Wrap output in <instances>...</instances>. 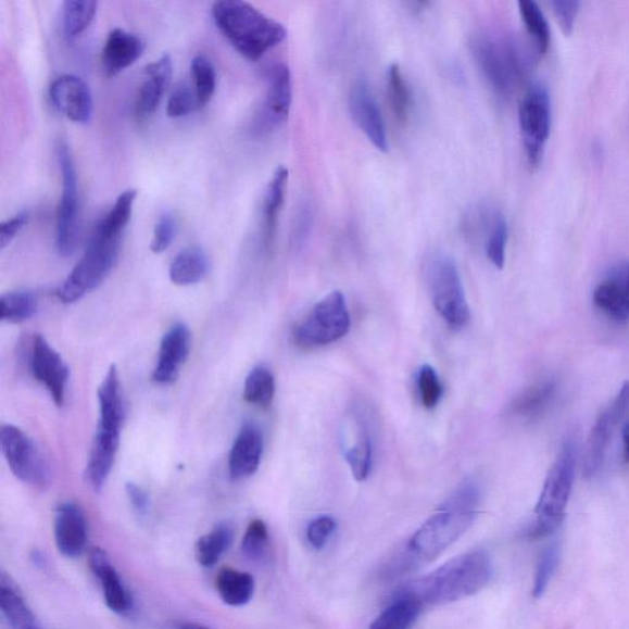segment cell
Here are the masks:
<instances>
[{
	"label": "cell",
	"mask_w": 629,
	"mask_h": 629,
	"mask_svg": "<svg viewBox=\"0 0 629 629\" xmlns=\"http://www.w3.org/2000/svg\"><path fill=\"white\" fill-rule=\"evenodd\" d=\"M481 487L475 480H465L439 506L438 512L412 534L405 546L389 561L385 578L407 575L438 558L473 527L481 503Z\"/></svg>",
	"instance_id": "6da1fadb"
},
{
	"label": "cell",
	"mask_w": 629,
	"mask_h": 629,
	"mask_svg": "<svg viewBox=\"0 0 629 629\" xmlns=\"http://www.w3.org/2000/svg\"><path fill=\"white\" fill-rule=\"evenodd\" d=\"M137 191L122 192L111 211L93 228L86 251L58 290L64 304L78 302L103 284L114 269L127 225L133 217Z\"/></svg>",
	"instance_id": "7a4b0ae2"
},
{
	"label": "cell",
	"mask_w": 629,
	"mask_h": 629,
	"mask_svg": "<svg viewBox=\"0 0 629 629\" xmlns=\"http://www.w3.org/2000/svg\"><path fill=\"white\" fill-rule=\"evenodd\" d=\"M492 561L482 550L463 553L430 575L400 587L426 606L446 605L473 596L490 583Z\"/></svg>",
	"instance_id": "3957f363"
},
{
	"label": "cell",
	"mask_w": 629,
	"mask_h": 629,
	"mask_svg": "<svg viewBox=\"0 0 629 629\" xmlns=\"http://www.w3.org/2000/svg\"><path fill=\"white\" fill-rule=\"evenodd\" d=\"M212 15L225 39L250 61H259L287 37L284 24L240 0L214 3Z\"/></svg>",
	"instance_id": "277c9868"
},
{
	"label": "cell",
	"mask_w": 629,
	"mask_h": 629,
	"mask_svg": "<svg viewBox=\"0 0 629 629\" xmlns=\"http://www.w3.org/2000/svg\"><path fill=\"white\" fill-rule=\"evenodd\" d=\"M474 59L498 96L510 97L529 61L520 46L490 34H478L471 41Z\"/></svg>",
	"instance_id": "5b68a950"
},
{
	"label": "cell",
	"mask_w": 629,
	"mask_h": 629,
	"mask_svg": "<svg viewBox=\"0 0 629 629\" xmlns=\"http://www.w3.org/2000/svg\"><path fill=\"white\" fill-rule=\"evenodd\" d=\"M426 275L437 313L450 328L455 331L463 330L471 320V312L455 261L437 253L429 259Z\"/></svg>",
	"instance_id": "8992f818"
},
{
	"label": "cell",
	"mask_w": 629,
	"mask_h": 629,
	"mask_svg": "<svg viewBox=\"0 0 629 629\" xmlns=\"http://www.w3.org/2000/svg\"><path fill=\"white\" fill-rule=\"evenodd\" d=\"M351 316L340 290L326 295L293 330V341L304 350L318 349L349 334Z\"/></svg>",
	"instance_id": "52a82bcc"
},
{
	"label": "cell",
	"mask_w": 629,
	"mask_h": 629,
	"mask_svg": "<svg viewBox=\"0 0 629 629\" xmlns=\"http://www.w3.org/2000/svg\"><path fill=\"white\" fill-rule=\"evenodd\" d=\"M577 460V443L570 437L562 444L556 462L544 480L537 508H534L537 519L559 524L565 520L573 485L576 480Z\"/></svg>",
	"instance_id": "ba28073f"
},
{
	"label": "cell",
	"mask_w": 629,
	"mask_h": 629,
	"mask_svg": "<svg viewBox=\"0 0 629 629\" xmlns=\"http://www.w3.org/2000/svg\"><path fill=\"white\" fill-rule=\"evenodd\" d=\"M519 124L525 153L533 166L540 164L551 129L550 93L542 83L525 91L519 105Z\"/></svg>",
	"instance_id": "9c48e42d"
},
{
	"label": "cell",
	"mask_w": 629,
	"mask_h": 629,
	"mask_svg": "<svg viewBox=\"0 0 629 629\" xmlns=\"http://www.w3.org/2000/svg\"><path fill=\"white\" fill-rule=\"evenodd\" d=\"M0 449L11 471L27 485L46 488L51 480L49 465L34 441L12 425L0 429Z\"/></svg>",
	"instance_id": "30bf717a"
},
{
	"label": "cell",
	"mask_w": 629,
	"mask_h": 629,
	"mask_svg": "<svg viewBox=\"0 0 629 629\" xmlns=\"http://www.w3.org/2000/svg\"><path fill=\"white\" fill-rule=\"evenodd\" d=\"M59 164L62 174V199L59 205L55 246L63 257H68L78 241V177L67 143L59 144Z\"/></svg>",
	"instance_id": "8fae6325"
},
{
	"label": "cell",
	"mask_w": 629,
	"mask_h": 629,
	"mask_svg": "<svg viewBox=\"0 0 629 629\" xmlns=\"http://www.w3.org/2000/svg\"><path fill=\"white\" fill-rule=\"evenodd\" d=\"M628 411L629 381H625L615 401L600 413L593 428H591L584 454L583 473L587 478L595 476L603 466L614 431Z\"/></svg>",
	"instance_id": "7c38bea8"
},
{
	"label": "cell",
	"mask_w": 629,
	"mask_h": 629,
	"mask_svg": "<svg viewBox=\"0 0 629 629\" xmlns=\"http://www.w3.org/2000/svg\"><path fill=\"white\" fill-rule=\"evenodd\" d=\"M32 372L35 379L50 392L55 405L61 407L70 381V368L62 355L41 335L34 338Z\"/></svg>",
	"instance_id": "4fadbf2b"
},
{
	"label": "cell",
	"mask_w": 629,
	"mask_h": 629,
	"mask_svg": "<svg viewBox=\"0 0 629 629\" xmlns=\"http://www.w3.org/2000/svg\"><path fill=\"white\" fill-rule=\"evenodd\" d=\"M350 111L355 125L370 140L375 148L387 153L389 140L387 127L379 103L375 99L368 80L358 78L353 83L350 92Z\"/></svg>",
	"instance_id": "5bb4252c"
},
{
	"label": "cell",
	"mask_w": 629,
	"mask_h": 629,
	"mask_svg": "<svg viewBox=\"0 0 629 629\" xmlns=\"http://www.w3.org/2000/svg\"><path fill=\"white\" fill-rule=\"evenodd\" d=\"M593 302L609 320L629 323V261L617 262L595 287Z\"/></svg>",
	"instance_id": "9a60e30c"
},
{
	"label": "cell",
	"mask_w": 629,
	"mask_h": 629,
	"mask_svg": "<svg viewBox=\"0 0 629 629\" xmlns=\"http://www.w3.org/2000/svg\"><path fill=\"white\" fill-rule=\"evenodd\" d=\"M50 99L55 110L77 124H88L93 102L88 84L78 75L63 74L51 84Z\"/></svg>",
	"instance_id": "2e32d148"
},
{
	"label": "cell",
	"mask_w": 629,
	"mask_h": 629,
	"mask_svg": "<svg viewBox=\"0 0 629 629\" xmlns=\"http://www.w3.org/2000/svg\"><path fill=\"white\" fill-rule=\"evenodd\" d=\"M55 548L65 558H78L87 549L88 524L80 506L71 502L62 503L54 512Z\"/></svg>",
	"instance_id": "e0dca14e"
},
{
	"label": "cell",
	"mask_w": 629,
	"mask_h": 629,
	"mask_svg": "<svg viewBox=\"0 0 629 629\" xmlns=\"http://www.w3.org/2000/svg\"><path fill=\"white\" fill-rule=\"evenodd\" d=\"M191 332L185 324H176L163 337L159 350L153 380L159 385H172L180 374L181 366L189 356Z\"/></svg>",
	"instance_id": "ac0fdd59"
},
{
	"label": "cell",
	"mask_w": 629,
	"mask_h": 629,
	"mask_svg": "<svg viewBox=\"0 0 629 629\" xmlns=\"http://www.w3.org/2000/svg\"><path fill=\"white\" fill-rule=\"evenodd\" d=\"M89 567L100 581L103 600L112 613L126 615L133 609L134 600L130 596L117 569L112 565L105 550L92 548L89 551Z\"/></svg>",
	"instance_id": "d6986e66"
},
{
	"label": "cell",
	"mask_w": 629,
	"mask_h": 629,
	"mask_svg": "<svg viewBox=\"0 0 629 629\" xmlns=\"http://www.w3.org/2000/svg\"><path fill=\"white\" fill-rule=\"evenodd\" d=\"M342 452L355 481H365L372 473L373 445L369 431L358 417H351L343 426Z\"/></svg>",
	"instance_id": "ffe728a7"
},
{
	"label": "cell",
	"mask_w": 629,
	"mask_h": 629,
	"mask_svg": "<svg viewBox=\"0 0 629 629\" xmlns=\"http://www.w3.org/2000/svg\"><path fill=\"white\" fill-rule=\"evenodd\" d=\"M292 72L287 64L278 63L269 72L264 117H262L265 128L272 129L285 124L292 106Z\"/></svg>",
	"instance_id": "44dd1931"
},
{
	"label": "cell",
	"mask_w": 629,
	"mask_h": 629,
	"mask_svg": "<svg viewBox=\"0 0 629 629\" xmlns=\"http://www.w3.org/2000/svg\"><path fill=\"white\" fill-rule=\"evenodd\" d=\"M264 454V438L256 426L246 425L239 431L230 450L229 475L240 481L255 474Z\"/></svg>",
	"instance_id": "7402d4cb"
},
{
	"label": "cell",
	"mask_w": 629,
	"mask_h": 629,
	"mask_svg": "<svg viewBox=\"0 0 629 629\" xmlns=\"http://www.w3.org/2000/svg\"><path fill=\"white\" fill-rule=\"evenodd\" d=\"M121 430L98 427L87 465V481L93 491L100 492L114 467L119 445Z\"/></svg>",
	"instance_id": "603a6c76"
},
{
	"label": "cell",
	"mask_w": 629,
	"mask_h": 629,
	"mask_svg": "<svg viewBox=\"0 0 629 629\" xmlns=\"http://www.w3.org/2000/svg\"><path fill=\"white\" fill-rule=\"evenodd\" d=\"M174 73V63L171 54H163L161 59L146 67V79L139 89L136 112L139 118L153 115L168 86Z\"/></svg>",
	"instance_id": "cb8c5ba5"
},
{
	"label": "cell",
	"mask_w": 629,
	"mask_h": 629,
	"mask_svg": "<svg viewBox=\"0 0 629 629\" xmlns=\"http://www.w3.org/2000/svg\"><path fill=\"white\" fill-rule=\"evenodd\" d=\"M146 45L140 37L124 29H115L108 36L102 51V67L108 77H115L143 54Z\"/></svg>",
	"instance_id": "d4e9b609"
},
{
	"label": "cell",
	"mask_w": 629,
	"mask_h": 629,
	"mask_svg": "<svg viewBox=\"0 0 629 629\" xmlns=\"http://www.w3.org/2000/svg\"><path fill=\"white\" fill-rule=\"evenodd\" d=\"M424 608L418 597L399 588L369 629H411Z\"/></svg>",
	"instance_id": "484cf974"
},
{
	"label": "cell",
	"mask_w": 629,
	"mask_h": 629,
	"mask_svg": "<svg viewBox=\"0 0 629 629\" xmlns=\"http://www.w3.org/2000/svg\"><path fill=\"white\" fill-rule=\"evenodd\" d=\"M0 609L12 629H34L39 626L21 588L5 570L0 571Z\"/></svg>",
	"instance_id": "4316f807"
},
{
	"label": "cell",
	"mask_w": 629,
	"mask_h": 629,
	"mask_svg": "<svg viewBox=\"0 0 629 629\" xmlns=\"http://www.w3.org/2000/svg\"><path fill=\"white\" fill-rule=\"evenodd\" d=\"M100 420L99 427L122 430L126 417L124 393H122L118 372L111 365L105 379L98 390Z\"/></svg>",
	"instance_id": "83f0119b"
},
{
	"label": "cell",
	"mask_w": 629,
	"mask_h": 629,
	"mask_svg": "<svg viewBox=\"0 0 629 629\" xmlns=\"http://www.w3.org/2000/svg\"><path fill=\"white\" fill-rule=\"evenodd\" d=\"M558 385L555 380H546L533 385V387L523 391L518 398L512 402L511 413L514 417L521 419L540 418L552 406L556 400Z\"/></svg>",
	"instance_id": "f1b7e54d"
},
{
	"label": "cell",
	"mask_w": 629,
	"mask_h": 629,
	"mask_svg": "<svg viewBox=\"0 0 629 629\" xmlns=\"http://www.w3.org/2000/svg\"><path fill=\"white\" fill-rule=\"evenodd\" d=\"M289 172L279 166L272 177L264 202V243L267 250L275 243L279 213L286 201Z\"/></svg>",
	"instance_id": "f546056e"
},
{
	"label": "cell",
	"mask_w": 629,
	"mask_h": 629,
	"mask_svg": "<svg viewBox=\"0 0 629 629\" xmlns=\"http://www.w3.org/2000/svg\"><path fill=\"white\" fill-rule=\"evenodd\" d=\"M215 589L225 605L241 607L255 594V579L250 573L223 568L215 578Z\"/></svg>",
	"instance_id": "4dcf8cb0"
},
{
	"label": "cell",
	"mask_w": 629,
	"mask_h": 629,
	"mask_svg": "<svg viewBox=\"0 0 629 629\" xmlns=\"http://www.w3.org/2000/svg\"><path fill=\"white\" fill-rule=\"evenodd\" d=\"M210 262L205 252L199 247L183 250L172 262L171 279L176 286H192L209 274Z\"/></svg>",
	"instance_id": "1f68e13d"
},
{
	"label": "cell",
	"mask_w": 629,
	"mask_h": 629,
	"mask_svg": "<svg viewBox=\"0 0 629 629\" xmlns=\"http://www.w3.org/2000/svg\"><path fill=\"white\" fill-rule=\"evenodd\" d=\"M235 531L229 523L218 524L196 543V558L205 568H212L228 552L234 542Z\"/></svg>",
	"instance_id": "d6a6232c"
},
{
	"label": "cell",
	"mask_w": 629,
	"mask_h": 629,
	"mask_svg": "<svg viewBox=\"0 0 629 629\" xmlns=\"http://www.w3.org/2000/svg\"><path fill=\"white\" fill-rule=\"evenodd\" d=\"M276 381L266 366L253 368L243 385V399L252 406L267 410L274 402Z\"/></svg>",
	"instance_id": "836d02e7"
},
{
	"label": "cell",
	"mask_w": 629,
	"mask_h": 629,
	"mask_svg": "<svg viewBox=\"0 0 629 629\" xmlns=\"http://www.w3.org/2000/svg\"><path fill=\"white\" fill-rule=\"evenodd\" d=\"M518 7L525 29H527L534 47H537L538 53L548 52L551 32L546 15L543 14L539 4L533 2V0H520Z\"/></svg>",
	"instance_id": "e575fe53"
},
{
	"label": "cell",
	"mask_w": 629,
	"mask_h": 629,
	"mask_svg": "<svg viewBox=\"0 0 629 629\" xmlns=\"http://www.w3.org/2000/svg\"><path fill=\"white\" fill-rule=\"evenodd\" d=\"M98 3L93 0H67L63 4V32L73 40L88 29L96 17Z\"/></svg>",
	"instance_id": "d590c367"
},
{
	"label": "cell",
	"mask_w": 629,
	"mask_h": 629,
	"mask_svg": "<svg viewBox=\"0 0 629 629\" xmlns=\"http://www.w3.org/2000/svg\"><path fill=\"white\" fill-rule=\"evenodd\" d=\"M39 309L37 298L26 290H17L0 298V318L2 322L21 324L30 320Z\"/></svg>",
	"instance_id": "8d00e7d4"
},
{
	"label": "cell",
	"mask_w": 629,
	"mask_h": 629,
	"mask_svg": "<svg viewBox=\"0 0 629 629\" xmlns=\"http://www.w3.org/2000/svg\"><path fill=\"white\" fill-rule=\"evenodd\" d=\"M510 228L504 215L493 212L488 221V231L486 237V255L494 267L503 269L505 264V250L508 243Z\"/></svg>",
	"instance_id": "74e56055"
},
{
	"label": "cell",
	"mask_w": 629,
	"mask_h": 629,
	"mask_svg": "<svg viewBox=\"0 0 629 629\" xmlns=\"http://www.w3.org/2000/svg\"><path fill=\"white\" fill-rule=\"evenodd\" d=\"M387 83L393 114L400 122H406L412 108V93L398 63L390 65Z\"/></svg>",
	"instance_id": "f35d334b"
},
{
	"label": "cell",
	"mask_w": 629,
	"mask_h": 629,
	"mask_svg": "<svg viewBox=\"0 0 629 629\" xmlns=\"http://www.w3.org/2000/svg\"><path fill=\"white\" fill-rule=\"evenodd\" d=\"M193 89L199 109L211 101L217 86V74L213 63L205 55H197L191 63Z\"/></svg>",
	"instance_id": "ab89813d"
},
{
	"label": "cell",
	"mask_w": 629,
	"mask_h": 629,
	"mask_svg": "<svg viewBox=\"0 0 629 629\" xmlns=\"http://www.w3.org/2000/svg\"><path fill=\"white\" fill-rule=\"evenodd\" d=\"M561 549L557 542L549 544L541 553L534 571L532 597L541 599L546 593L553 576L558 567Z\"/></svg>",
	"instance_id": "60d3db41"
},
{
	"label": "cell",
	"mask_w": 629,
	"mask_h": 629,
	"mask_svg": "<svg viewBox=\"0 0 629 629\" xmlns=\"http://www.w3.org/2000/svg\"><path fill=\"white\" fill-rule=\"evenodd\" d=\"M269 549V532L264 520H252L243 534L241 552L252 562L265 559Z\"/></svg>",
	"instance_id": "b9f144b4"
},
{
	"label": "cell",
	"mask_w": 629,
	"mask_h": 629,
	"mask_svg": "<svg viewBox=\"0 0 629 629\" xmlns=\"http://www.w3.org/2000/svg\"><path fill=\"white\" fill-rule=\"evenodd\" d=\"M418 390L422 403L427 410L435 408L443 398V385L433 366L425 364L418 373Z\"/></svg>",
	"instance_id": "7bdbcfd3"
},
{
	"label": "cell",
	"mask_w": 629,
	"mask_h": 629,
	"mask_svg": "<svg viewBox=\"0 0 629 629\" xmlns=\"http://www.w3.org/2000/svg\"><path fill=\"white\" fill-rule=\"evenodd\" d=\"M196 109H199V103H197L194 89L184 81L177 84L168 98L166 115L172 118L183 117L190 115Z\"/></svg>",
	"instance_id": "ee69618b"
},
{
	"label": "cell",
	"mask_w": 629,
	"mask_h": 629,
	"mask_svg": "<svg viewBox=\"0 0 629 629\" xmlns=\"http://www.w3.org/2000/svg\"><path fill=\"white\" fill-rule=\"evenodd\" d=\"M337 529V523L332 516L323 515L309 524L306 539L315 550H323Z\"/></svg>",
	"instance_id": "f6af8a7d"
},
{
	"label": "cell",
	"mask_w": 629,
	"mask_h": 629,
	"mask_svg": "<svg viewBox=\"0 0 629 629\" xmlns=\"http://www.w3.org/2000/svg\"><path fill=\"white\" fill-rule=\"evenodd\" d=\"M177 231L176 221L172 214H163L155 224L153 240L150 249L154 253H162L171 248Z\"/></svg>",
	"instance_id": "bcb514c9"
},
{
	"label": "cell",
	"mask_w": 629,
	"mask_h": 629,
	"mask_svg": "<svg viewBox=\"0 0 629 629\" xmlns=\"http://www.w3.org/2000/svg\"><path fill=\"white\" fill-rule=\"evenodd\" d=\"M551 5L553 12H555L558 18L563 32L567 35L570 34L576 24L580 3L573 2V0H553Z\"/></svg>",
	"instance_id": "7dc6e473"
},
{
	"label": "cell",
	"mask_w": 629,
	"mask_h": 629,
	"mask_svg": "<svg viewBox=\"0 0 629 629\" xmlns=\"http://www.w3.org/2000/svg\"><path fill=\"white\" fill-rule=\"evenodd\" d=\"M29 213L23 211L14 215L13 218L0 224V249H5L11 243L18 231H22L27 222H29Z\"/></svg>",
	"instance_id": "c3c4849f"
},
{
	"label": "cell",
	"mask_w": 629,
	"mask_h": 629,
	"mask_svg": "<svg viewBox=\"0 0 629 629\" xmlns=\"http://www.w3.org/2000/svg\"><path fill=\"white\" fill-rule=\"evenodd\" d=\"M126 493L135 512L139 516H147L150 510V496L144 488L135 482H128Z\"/></svg>",
	"instance_id": "681fc988"
},
{
	"label": "cell",
	"mask_w": 629,
	"mask_h": 629,
	"mask_svg": "<svg viewBox=\"0 0 629 629\" xmlns=\"http://www.w3.org/2000/svg\"><path fill=\"white\" fill-rule=\"evenodd\" d=\"M32 562L36 568L46 569L47 567V558L45 553L41 550H35L32 552Z\"/></svg>",
	"instance_id": "f907efd6"
},
{
	"label": "cell",
	"mask_w": 629,
	"mask_h": 629,
	"mask_svg": "<svg viewBox=\"0 0 629 629\" xmlns=\"http://www.w3.org/2000/svg\"><path fill=\"white\" fill-rule=\"evenodd\" d=\"M622 440H624V455L626 462L629 464V422L626 424L622 430Z\"/></svg>",
	"instance_id": "816d5d0a"
},
{
	"label": "cell",
	"mask_w": 629,
	"mask_h": 629,
	"mask_svg": "<svg viewBox=\"0 0 629 629\" xmlns=\"http://www.w3.org/2000/svg\"><path fill=\"white\" fill-rule=\"evenodd\" d=\"M178 629H214V628L201 624L184 622L180 626H178Z\"/></svg>",
	"instance_id": "f5cc1de1"
},
{
	"label": "cell",
	"mask_w": 629,
	"mask_h": 629,
	"mask_svg": "<svg viewBox=\"0 0 629 629\" xmlns=\"http://www.w3.org/2000/svg\"><path fill=\"white\" fill-rule=\"evenodd\" d=\"M34 629H45V628H42V627L39 625V626L35 627Z\"/></svg>",
	"instance_id": "db71d44e"
}]
</instances>
